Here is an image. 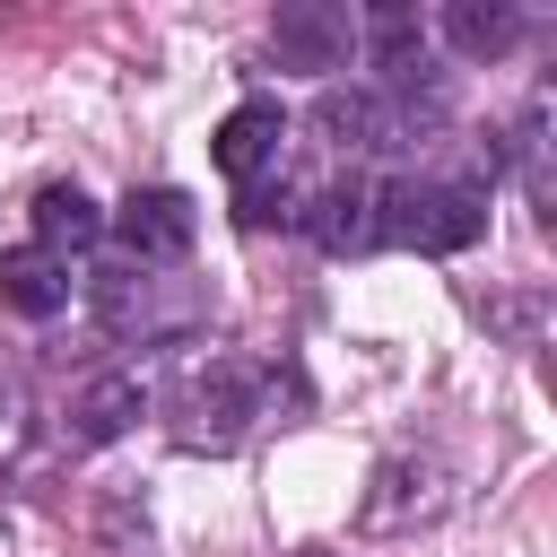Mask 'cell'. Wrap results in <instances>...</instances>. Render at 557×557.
<instances>
[{
  "instance_id": "obj_1",
  "label": "cell",
  "mask_w": 557,
  "mask_h": 557,
  "mask_svg": "<svg viewBox=\"0 0 557 557\" xmlns=\"http://www.w3.org/2000/svg\"><path fill=\"white\" fill-rule=\"evenodd\" d=\"M487 235V183H374V244L470 252Z\"/></svg>"
},
{
  "instance_id": "obj_2",
  "label": "cell",
  "mask_w": 557,
  "mask_h": 557,
  "mask_svg": "<svg viewBox=\"0 0 557 557\" xmlns=\"http://www.w3.org/2000/svg\"><path fill=\"white\" fill-rule=\"evenodd\" d=\"M453 513V461L444 453H383L366 496H357V531L366 540H418Z\"/></svg>"
},
{
  "instance_id": "obj_3",
  "label": "cell",
  "mask_w": 557,
  "mask_h": 557,
  "mask_svg": "<svg viewBox=\"0 0 557 557\" xmlns=\"http://www.w3.org/2000/svg\"><path fill=\"white\" fill-rule=\"evenodd\" d=\"M261 400H270V374L261 366H235V357H209V366H191L183 374V392H174V435L200 453H226L252 418H261Z\"/></svg>"
},
{
  "instance_id": "obj_4",
  "label": "cell",
  "mask_w": 557,
  "mask_h": 557,
  "mask_svg": "<svg viewBox=\"0 0 557 557\" xmlns=\"http://www.w3.org/2000/svg\"><path fill=\"white\" fill-rule=\"evenodd\" d=\"M313 131L339 157H400L418 139V113H409V96H383V87H322Z\"/></svg>"
},
{
  "instance_id": "obj_5",
  "label": "cell",
  "mask_w": 557,
  "mask_h": 557,
  "mask_svg": "<svg viewBox=\"0 0 557 557\" xmlns=\"http://www.w3.org/2000/svg\"><path fill=\"white\" fill-rule=\"evenodd\" d=\"M104 235L122 244V261H139V270H174L183 252H191V235H200V209L183 200V191H131L113 218H104Z\"/></svg>"
},
{
  "instance_id": "obj_6",
  "label": "cell",
  "mask_w": 557,
  "mask_h": 557,
  "mask_svg": "<svg viewBox=\"0 0 557 557\" xmlns=\"http://www.w3.org/2000/svg\"><path fill=\"white\" fill-rule=\"evenodd\" d=\"M96 313H104V331H139V339H183L191 322H200V305L183 296V305H165V278L157 270H139V261H122V270H104L96 278Z\"/></svg>"
},
{
  "instance_id": "obj_7",
  "label": "cell",
  "mask_w": 557,
  "mask_h": 557,
  "mask_svg": "<svg viewBox=\"0 0 557 557\" xmlns=\"http://www.w3.org/2000/svg\"><path fill=\"white\" fill-rule=\"evenodd\" d=\"M278 148H287V113H278V96H244L226 122H218V139H209V157H218V174L244 191V183H261V174H278Z\"/></svg>"
},
{
  "instance_id": "obj_8",
  "label": "cell",
  "mask_w": 557,
  "mask_h": 557,
  "mask_svg": "<svg viewBox=\"0 0 557 557\" xmlns=\"http://www.w3.org/2000/svg\"><path fill=\"white\" fill-rule=\"evenodd\" d=\"M348 44H357V26H348V9H331V0H287V9L270 17V52H278L287 70H339Z\"/></svg>"
},
{
  "instance_id": "obj_9",
  "label": "cell",
  "mask_w": 557,
  "mask_h": 557,
  "mask_svg": "<svg viewBox=\"0 0 557 557\" xmlns=\"http://www.w3.org/2000/svg\"><path fill=\"white\" fill-rule=\"evenodd\" d=\"M296 226L322 244V252H374V183L366 174H339V183H313Z\"/></svg>"
},
{
  "instance_id": "obj_10",
  "label": "cell",
  "mask_w": 557,
  "mask_h": 557,
  "mask_svg": "<svg viewBox=\"0 0 557 557\" xmlns=\"http://www.w3.org/2000/svg\"><path fill=\"white\" fill-rule=\"evenodd\" d=\"M104 244V209L78 191V183H44L35 191V252H52L61 270L78 261V252H96Z\"/></svg>"
},
{
  "instance_id": "obj_11",
  "label": "cell",
  "mask_w": 557,
  "mask_h": 557,
  "mask_svg": "<svg viewBox=\"0 0 557 557\" xmlns=\"http://www.w3.org/2000/svg\"><path fill=\"white\" fill-rule=\"evenodd\" d=\"M148 418V383L139 374H96L78 400H70V435L78 444H113V435H131Z\"/></svg>"
},
{
  "instance_id": "obj_12",
  "label": "cell",
  "mask_w": 557,
  "mask_h": 557,
  "mask_svg": "<svg viewBox=\"0 0 557 557\" xmlns=\"http://www.w3.org/2000/svg\"><path fill=\"white\" fill-rule=\"evenodd\" d=\"M0 305L26 313V322H52V313L70 305V270H61L52 252L17 244V252H0Z\"/></svg>"
},
{
  "instance_id": "obj_13",
  "label": "cell",
  "mask_w": 557,
  "mask_h": 557,
  "mask_svg": "<svg viewBox=\"0 0 557 557\" xmlns=\"http://www.w3.org/2000/svg\"><path fill=\"white\" fill-rule=\"evenodd\" d=\"M435 26H444V44H453L461 61H496V52H513V35H522V17H513L505 0H453Z\"/></svg>"
},
{
  "instance_id": "obj_14",
  "label": "cell",
  "mask_w": 557,
  "mask_h": 557,
  "mask_svg": "<svg viewBox=\"0 0 557 557\" xmlns=\"http://www.w3.org/2000/svg\"><path fill=\"white\" fill-rule=\"evenodd\" d=\"M26 435H35V400H26V374L0 357V461H17Z\"/></svg>"
},
{
  "instance_id": "obj_15",
  "label": "cell",
  "mask_w": 557,
  "mask_h": 557,
  "mask_svg": "<svg viewBox=\"0 0 557 557\" xmlns=\"http://www.w3.org/2000/svg\"><path fill=\"white\" fill-rule=\"evenodd\" d=\"M296 557H331V548H296Z\"/></svg>"
}]
</instances>
